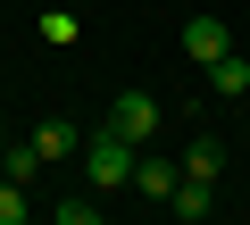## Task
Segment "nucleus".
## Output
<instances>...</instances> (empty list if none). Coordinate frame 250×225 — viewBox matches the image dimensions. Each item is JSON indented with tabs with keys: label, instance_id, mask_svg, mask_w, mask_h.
<instances>
[{
	"label": "nucleus",
	"instance_id": "f8f14e48",
	"mask_svg": "<svg viewBox=\"0 0 250 225\" xmlns=\"http://www.w3.org/2000/svg\"><path fill=\"white\" fill-rule=\"evenodd\" d=\"M50 217H59V225H92V217H100V200H50Z\"/></svg>",
	"mask_w": 250,
	"mask_h": 225
},
{
	"label": "nucleus",
	"instance_id": "7ed1b4c3",
	"mask_svg": "<svg viewBox=\"0 0 250 225\" xmlns=\"http://www.w3.org/2000/svg\"><path fill=\"white\" fill-rule=\"evenodd\" d=\"M225 50H233L225 17H184V59H192V67H208V59H225Z\"/></svg>",
	"mask_w": 250,
	"mask_h": 225
},
{
	"label": "nucleus",
	"instance_id": "423d86ee",
	"mask_svg": "<svg viewBox=\"0 0 250 225\" xmlns=\"http://www.w3.org/2000/svg\"><path fill=\"white\" fill-rule=\"evenodd\" d=\"M184 175L217 184V175H225V142H217V134H192V142H184Z\"/></svg>",
	"mask_w": 250,
	"mask_h": 225
},
{
	"label": "nucleus",
	"instance_id": "9b49d317",
	"mask_svg": "<svg viewBox=\"0 0 250 225\" xmlns=\"http://www.w3.org/2000/svg\"><path fill=\"white\" fill-rule=\"evenodd\" d=\"M34 217V200H25V184H9V175H0V225H25Z\"/></svg>",
	"mask_w": 250,
	"mask_h": 225
},
{
	"label": "nucleus",
	"instance_id": "20e7f679",
	"mask_svg": "<svg viewBox=\"0 0 250 225\" xmlns=\"http://www.w3.org/2000/svg\"><path fill=\"white\" fill-rule=\"evenodd\" d=\"M34 150H42V167H59V159H75V150H83V134H75L67 117H42V125H34Z\"/></svg>",
	"mask_w": 250,
	"mask_h": 225
},
{
	"label": "nucleus",
	"instance_id": "ddd939ff",
	"mask_svg": "<svg viewBox=\"0 0 250 225\" xmlns=\"http://www.w3.org/2000/svg\"><path fill=\"white\" fill-rule=\"evenodd\" d=\"M0 142H9V134H0Z\"/></svg>",
	"mask_w": 250,
	"mask_h": 225
},
{
	"label": "nucleus",
	"instance_id": "6e6552de",
	"mask_svg": "<svg viewBox=\"0 0 250 225\" xmlns=\"http://www.w3.org/2000/svg\"><path fill=\"white\" fill-rule=\"evenodd\" d=\"M0 175H9V184H34V175H42V150H34V134H25V142H0Z\"/></svg>",
	"mask_w": 250,
	"mask_h": 225
},
{
	"label": "nucleus",
	"instance_id": "f03ea898",
	"mask_svg": "<svg viewBox=\"0 0 250 225\" xmlns=\"http://www.w3.org/2000/svg\"><path fill=\"white\" fill-rule=\"evenodd\" d=\"M108 134H125L134 150H150V134H159V100H150V92H117V100H108Z\"/></svg>",
	"mask_w": 250,
	"mask_h": 225
},
{
	"label": "nucleus",
	"instance_id": "1a4fd4ad",
	"mask_svg": "<svg viewBox=\"0 0 250 225\" xmlns=\"http://www.w3.org/2000/svg\"><path fill=\"white\" fill-rule=\"evenodd\" d=\"M134 184H142V192H150V200H167V192H175V167H167V159H150V150H142V159H134Z\"/></svg>",
	"mask_w": 250,
	"mask_h": 225
},
{
	"label": "nucleus",
	"instance_id": "9d476101",
	"mask_svg": "<svg viewBox=\"0 0 250 225\" xmlns=\"http://www.w3.org/2000/svg\"><path fill=\"white\" fill-rule=\"evenodd\" d=\"M42 42H50V50L83 42V17H75V9H50V17H42Z\"/></svg>",
	"mask_w": 250,
	"mask_h": 225
},
{
	"label": "nucleus",
	"instance_id": "0eeeda50",
	"mask_svg": "<svg viewBox=\"0 0 250 225\" xmlns=\"http://www.w3.org/2000/svg\"><path fill=\"white\" fill-rule=\"evenodd\" d=\"M208 83H217V100H242V92H250V59H242V50L208 59Z\"/></svg>",
	"mask_w": 250,
	"mask_h": 225
},
{
	"label": "nucleus",
	"instance_id": "f257e3e1",
	"mask_svg": "<svg viewBox=\"0 0 250 225\" xmlns=\"http://www.w3.org/2000/svg\"><path fill=\"white\" fill-rule=\"evenodd\" d=\"M134 159H142L134 142L100 125V134L83 142V175H92V192H125V184H134Z\"/></svg>",
	"mask_w": 250,
	"mask_h": 225
},
{
	"label": "nucleus",
	"instance_id": "39448f33",
	"mask_svg": "<svg viewBox=\"0 0 250 225\" xmlns=\"http://www.w3.org/2000/svg\"><path fill=\"white\" fill-rule=\"evenodd\" d=\"M167 208H175L184 225H200V217L217 208V184H200V175H175V192H167Z\"/></svg>",
	"mask_w": 250,
	"mask_h": 225
}]
</instances>
